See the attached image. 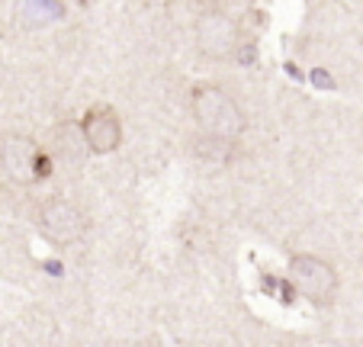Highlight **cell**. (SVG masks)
<instances>
[{
    "label": "cell",
    "instance_id": "obj_7",
    "mask_svg": "<svg viewBox=\"0 0 363 347\" xmlns=\"http://www.w3.org/2000/svg\"><path fill=\"white\" fill-rule=\"evenodd\" d=\"M238 151V142L232 138H219V136H199L193 142V155L199 161H209V164H228Z\"/></svg>",
    "mask_w": 363,
    "mask_h": 347
},
{
    "label": "cell",
    "instance_id": "obj_6",
    "mask_svg": "<svg viewBox=\"0 0 363 347\" xmlns=\"http://www.w3.org/2000/svg\"><path fill=\"white\" fill-rule=\"evenodd\" d=\"M77 129H81L84 145H87L94 155H113V151H119V145H123V119H119V113L113 106H106V103L90 106L87 113H84V119L77 123Z\"/></svg>",
    "mask_w": 363,
    "mask_h": 347
},
{
    "label": "cell",
    "instance_id": "obj_5",
    "mask_svg": "<svg viewBox=\"0 0 363 347\" xmlns=\"http://www.w3.org/2000/svg\"><path fill=\"white\" fill-rule=\"evenodd\" d=\"M39 228H42V235H45V241H52L55 248H71L84 238L87 216H84L71 199L48 197L45 203L39 206Z\"/></svg>",
    "mask_w": 363,
    "mask_h": 347
},
{
    "label": "cell",
    "instance_id": "obj_1",
    "mask_svg": "<svg viewBox=\"0 0 363 347\" xmlns=\"http://www.w3.org/2000/svg\"><path fill=\"white\" fill-rule=\"evenodd\" d=\"M190 113L196 119V126L203 129V136H219L238 142V136H245L247 129L245 109L219 84H196L190 94Z\"/></svg>",
    "mask_w": 363,
    "mask_h": 347
},
{
    "label": "cell",
    "instance_id": "obj_4",
    "mask_svg": "<svg viewBox=\"0 0 363 347\" xmlns=\"http://www.w3.org/2000/svg\"><path fill=\"white\" fill-rule=\"evenodd\" d=\"M289 283L302 299L315 302V306H331L337 296V270L325 258L315 254H293L289 258Z\"/></svg>",
    "mask_w": 363,
    "mask_h": 347
},
{
    "label": "cell",
    "instance_id": "obj_3",
    "mask_svg": "<svg viewBox=\"0 0 363 347\" xmlns=\"http://www.w3.org/2000/svg\"><path fill=\"white\" fill-rule=\"evenodd\" d=\"M238 39L241 29L228 10L222 7H206L199 10L196 23H193V42H196V52L209 62H228L238 52Z\"/></svg>",
    "mask_w": 363,
    "mask_h": 347
},
{
    "label": "cell",
    "instance_id": "obj_2",
    "mask_svg": "<svg viewBox=\"0 0 363 347\" xmlns=\"http://www.w3.org/2000/svg\"><path fill=\"white\" fill-rule=\"evenodd\" d=\"M48 164H52V155L39 148V142L29 136H10L0 138V170L4 177L16 187H29L35 180L48 177Z\"/></svg>",
    "mask_w": 363,
    "mask_h": 347
},
{
    "label": "cell",
    "instance_id": "obj_8",
    "mask_svg": "<svg viewBox=\"0 0 363 347\" xmlns=\"http://www.w3.org/2000/svg\"><path fill=\"white\" fill-rule=\"evenodd\" d=\"M68 129H71V123H62L55 132H52V142H55V151H52V155L74 158L77 151H81V142H71V138H68Z\"/></svg>",
    "mask_w": 363,
    "mask_h": 347
}]
</instances>
